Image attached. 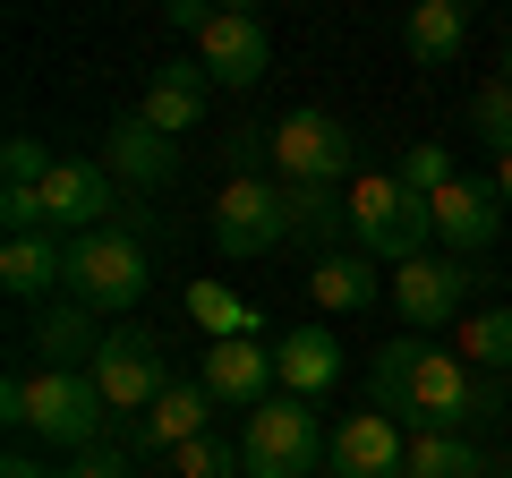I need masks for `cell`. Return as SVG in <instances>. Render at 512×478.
I'll use <instances>...</instances> for the list:
<instances>
[{
    "instance_id": "cell-1",
    "label": "cell",
    "mask_w": 512,
    "mask_h": 478,
    "mask_svg": "<svg viewBox=\"0 0 512 478\" xmlns=\"http://www.w3.org/2000/svg\"><path fill=\"white\" fill-rule=\"evenodd\" d=\"M393 419H402L410 436H427V427H436V436H470V427H487V419H512V393H504V376H478L461 350L427 342Z\"/></svg>"
},
{
    "instance_id": "cell-2",
    "label": "cell",
    "mask_w": 512,
    "mask_h": 478,
    "mask_svg": "<svg viewBox=\"0 0 512 478\" xmlns=\"http://www.w3.org/2000/svg\"><path fill=\"white\" fill-rule=\"evenodd\" d=\"M333 453V436L316 427V410L299 393H274L239 419V470L248 478H316Z\"/></svg>"
},
{
    "instance_id": "cell-3",
    "label": "cell",
    "mask_w": 512,
    "mask_h": 478,
    "mask_svg": "<svg viewBox=\"0 0 512 478\" xmlns=\"http://www.w3.org/2000/svg\"><path fill=\"white\" fill-rule=\"evenodd\" d=\"M111 402L86 368H35L26 376V436L60 444V453H103L111 444Z\"/></svg>"
},
{
    "instance_id": "cell-4",
    "label": "cell",
    "mask_w": 512,
    "mask_h": 478,
    "mask_svg": "<svg viewBox=\"0 0 512 478\" xmlns=\"http://www.w3.org/2000/svg\"><path fill=\"white\" fill-rule=\"evenodd\" d=\"M154 282V257H146V239L120 231V222H103V231L69 239V299L94 316H128L137 299H146Z\"/></svg>"
},
{
    "instance_id": "cell-5",
    "label": "cell",
    "mask_w": 512,
    "mask_h": 478,
    "mask_svg": "<svg viewBox=\"0 0 512 478\" xmlns=\"http://www.w3.org/2000/svg\"><path fill=\"white\" fill-rule=\"evenodd\" d=\"M427 239H436V214H427L419 188H402L393 171L350 180V248H367L376 265H410L427 257Z\"/></svg>"
},
{
    "instance_id": "cell-6",
    "label": "cell",
    "mask_w": 512,
    "mask_h": 478,
    "mask_svg": "<svg viewBox=\"0 0 512 478\" xmlns=\"http://www.w3.org/2000/svg\"><path fill=\"white\" fill-rule=\"evenodd\" d=\"M86 376L103 385L111 419H146V410H154V402L171 393V359H163V333H146V325H111Z\"/></svg>"
},
{
    "instance_id": "cell-7",
    "label": "cell",
    "mask_w": 512,
    "mask_h": 478,
    "mask_svg": "<svg viewBox=\"0 0 512 478\" xmlns=\"http://www.w3.org/2000/svg\"><path fill=\"white\" fill-rule=\"evenodd\" d=\"M350 154H359V137H350L333 111H291V120H274V180L282 188H342Z\"/></svg>"
},
{
    "instance_id": "cell-8",
    "label": "cell",
    "mask_w": 512,
    "mask_h": 478,
    "mask_svg": "<svg viewBox=\"0 0 512 478\" xmlns=\"http://www.w3.org/2000/svg\"><path fill=\"white\" fill-rule=\"evenodd\" d=\"M478 265L470 257H410V265H393V308H402V325L410 333H436V325H461V299L478 291Z\"/></svg>"
},
{
    "instance_id": "cell-9",
    "label": "cell",
    "mask_w": 512,
    "mask_h": 478,
    "mask_svg": "<svg viewBox=\"0 0 512 478\" xmlns=\"http://www.w3.org/2000/svg\"><path fill=\"white\" fill-rule=\"evenodd\" d=\"M205 222H214V248H222V257H265V248H282V239H291L282 180H231Z\"/></svg>"
},
{
    "instance_id": "cell-10",
    "label": "cell",
    "mask_w": 512,
    "mask_h": 478,
    "mask_svg": "<svg viewBox=\"0 0 512 478\" xmlns=\"http://www.w3.org/2000/svg\"><path fill=\"white\" fill-rule=\"evenodd\" d=\"M35 197H43V231H60V239H86V231H103V222L128 214L120 180L103 163H52V180Z\"/></svg>"
},
{
    "instance_id": "cell-11",
    "label": "cell",
    "mask_w": 512,
    "mask_h": 478,
    "mask_svg": "<svg viewBox=\"0 0 512 478\" xmlns=\"http://www.w3.org/2000/svg\"><path fill=\"white\" fill-rule=\"evenodd\" d=\"M205 419H214L205 376H171V393L146 410V419H120V427H111V453H180L188 436H205Z\"/></svg>"
},
{
    "instance_id": "cell-12",
    "label": "cell",
    "mask_w": 512,
    "mask_h": 478,
    "mask_svg": "<svg viewBox=\"0 0 512 478\" xmlns=\"http://www.w3.org/2000/svg\"><path fill=\"white\" fill-rule=\"evenodd\" d=\"M205 393H214L222 410H239V419H248L256 402H274L282 393V376H274V350L256 342V333H231V342H205Z\"/></svg>"
},
{
    "instance_id": "cell-13",
    "label": "cell",
    "mask_w": 512,
    "mask_h": 478,
    "mask_svg": "<svg viewBox=\"0 0 512 478\" xmlns=\"http://www.w3.org/2000/svg\"><path fill=\"white\" fill-rule=\"evenodd\" d=\"M427 214H436V239H444V257H487L495 231H504V197H495V180H453L427 197Z\"/></svg>"
},
{
    "instance_id": "cell-14",
    "label": "cell",
    "mask_w": 512,
    "mask_h": 478,
    "mask_svg": "<svg viewBox=\"0 0 512 478\" xmlns=\"http://www.w3.org/2000/svg\"><path fill=\"white\" fill-rule=\"evenodd\" d=\"M402 461H410V427L402 419H384V410H350V419L333 427L325 470L333 478H402Z\"/></svg>"
},
{
    "instance_id": "cell-15",
    "label": "cell",
    "mask_w": 512,
    "mask_h": 478,
    "mask_svg": "<svg viewBox=\"0 0 512 478\" xmlns=\"http://www.w3.org/2000/svg\"><path fill=\"white\" fill-rule=\"evenodd\" d=\"M103 171L120 188H146V197H163L171 180H180V146H171L163 129H146L137 111H120L111 120V137H103Z\"/></svg>"
},
{
    "instance_id": "cell-16",
    "label": "cell",
    "mask_w": 512,
    "mask_h": 478,
    "mask_svg": "<svg viewBox=\"0 0 512 478\" xmlns=\"http://www.w3.org/2000/svg\"><path fill=\"white\" fill-rule=\"evenodd\" d=\"M197 60L214 86H256L265 77V60H274V35H265V18L256 9H222L214 26L197 35Z\"/></svg>"
},
{
    "instance_id": "cell-17",
    "label": "cell",
    "mask_w": 512,
    "mask_h": 478,
    "mask_svg": "<svg viewBox=\"0 0 512 478\" xmlns=\"http://www.w3.org/2000/svg\"><path fill=\"white\" fill-rule=\"evenodd\" d=\"M205 103H214L205 60H163V69L146 77V94H137V120H146V129H163L171 146H180V137L205 120Z\"/></svg>"
},
{
    "instance_id": "cell-18",
    "label": "cell",
    "mask_w": 512,
    "mask_h": 478,
    "mask_svg": "<svg viewBox=\"0 0 512 478\" xmlns=\"http://www.w3.org/2000/svg\"><path fill=\"white\" fill-rule=\"evenodd\" d=\"M26 350H35L43 368H94V350H103V333H94V308H77L69 291L43 299L35 325H26Z\"/></svg>"
},
{
    "instance_id": "cell-19",
    "label": "cell",
    "mask_w": 512,
    "mask_h": 478,
    "mask_svg": "<svg viewBox=\"0 0 512 478\" xmlns=\"http://www.w3.org/2000/svg\"><path fill=\"white\" fill-rule=\"evenodd\" d=\"M0 291H9V299L69 291V239H60V231H18L9 248H0Z\"/></svg>"
},
{
    "instance_id": "cell-20",
    "label": "cell",
    "mask_w": 512,
    "mask_h": 478,
    "mask_svg": "<svg viewBox=\"0 0 512 478\" xmlns=\"http://www.w3.org/2000/svg\"><path fill=\"white\" fill-rule=\"evenodd\" d=\"M376 291H384V274H376V257H367V248H333V257L308 265V299H316L325 316L376 308Z\"/></svg>"
},
{
    "instance_id": "cell-21",
    "label": "cell",
    "mask_w": 512,
    "mask_h": 478,
    "mask_svg": "<svg viewBox=\"0 0 512 478\" xmlns=\"http://www.w3.org/2000/svg\"><path fill=\"white\" fill-rule=\"evenodd\" d=\"M274 376H282V393L316 402V393H333V376H342V342H333L325 325L282 333V342H274Z\"/></svg>"
},
{
    "instance_id": "cell-22",
    "label": "cell",
    "mask_w": 512,
    "mask_h": 478,
    "mask_svg": "<svg viewBox=\"0 0 512 478\" xmlns=\"http://www.w3.org/2000/svg\"><path fill=\"white\" fill-rule=\"evenodd\" d=\"M402 43H410L419 69H453L461 43H470V9H461V0H419L402 18Z\"/></svg>"
},
{
    "instance_id": "cell-23",
    "label": "cell",
    "mask_w": 512,
    "mask_h": 478,
    "mask_svg": "<svg viewBox=\"0 0 512 478\" xmlns=\"http://www.w3.org/2000/svg\"><path fill=\"white\" fill-rule=\"evenodd\" d=\"M282 205H291V239L308 248V257L350 248V197L342 188H282Z\"/></svg>"
},
{
    "instance_id": "cell-24",
    "label": "cell",
    "mask_w": 512,
    "mask_h": 478,
    "mask_svg": "<svg viewBox=\"0 0 512 478\" xmlns=\"http://www.w3.org/2000/svg\"><path fill=\"white\" fill-rule=\"evenodd\" d=\"M402 478H487V453H478L470 436H410V461H402Z\"/></svg>"
},
{
    "instance_id": "cell-25",
    "label": "cell",
    "mask_w": 512,
    "mask_h": 478,
    "mask_svg": "<svg viewBox=\"0 0 512 478\" xmlns=\"http://www.w3.org/2000/svg\"><path fill=\"white\" fill-rule=\"evenodd\" d=\"M461 359L478 376H512V308H470L461 316Z\"/></svg>"
},
{
    "instance_id": "cell-26",
    "label": "cell",
    "mask_w": 512,
    "mask_h": 478,
    "mask_svg": "<svg viewBox=\"0 0 512 478\" xmlns=\"http://www.w3.org/2000/svg\"><path fill=\"white\" fill-rule=\"evenodd\" d=\"M419 333H402V342H384L376 359H367V402L384 410V419H393V410H402V393H410V368H419Z\"/></svg>"
},
{
    "instance_id": "cell-27",
    "label": "cell",
    "mask_w": 512,
    "mask_h": 478,
    "mask_svg": "<svg viewBox=\"0 0 512 478\" xmlns=\"http://www.w3.org/2000/svg\"><path fill=\"white\" fill-rule=\"evenodd\" d=\"M470 137L495 146V163L512 154V86H504V77H487V86L470 94Z\"/></svg>"
},
{
    "instance_id": "cell-28",
    "label": "cell",
    "mask_w": 512,
    "mask_h": 478,
    "mask_svg": "<svg viewBox=\"0 0 512 478\" xmlns=\"http://www.w3.org/2000/svg\"><path fill=\"white\" fill-rule=\"evenodd\" d=\"M188 316L205 325V342H231V333H256V308H239V299L222 291V282H197V291H188Z\"/></svg>"
},
{
    "instance_id": "cell-29",
    "label": "cell",
    "mask_w": 512,
    "mask_h": 478,
    "mask_svg": "<svg viewBox=\"0 0 512 478\" xmlns=\"http://www.w3.org/2000/svg\"><path fill=\"white\" fill-rule=\"evenodd\" d=\"M171 478H239V444H222L214 427H205V436H188L180 453H171Z\"/></svg>"
},
{
    "instance_id": "cell-30",
    "label": "cell",
    "mask_w": 512,
    "mask_h": 478,
    "mask_svg": "<svg viewBox=\"0 0 512 478\" xmlns=\"http://www.w3.org/2000/svg\"><path fill=\"white\" fill-rule=\"evenodd\" d=\"M393 180H402V188H419V197H436V188H453L461 171H453V154H444L436 137H427V146H410L402 163H393Z\"/></svg>"
},
{
    "instance_id": "cell-31",
    "label": "cell",
    "mask_w": 512,
    "mask_h": 478,
    "mask_svg": "<svg viewBox=\"0 0 512 478\" xmlns=\"http://www.w3.org/2000/svg\"><path fill=\"white\" fill-rule=\"evenodd\" d=\"M222 163H231V180H265L274 171V129H231L222 137Z\"/></svg>"
},
{
    "instance_id": "cell-32",
    "label": "cell",
    "mask_w": 512,
    "mask_h": 478,
    "mask_svg": "<svg viewBox=\"0 0 512 478\" xmlns=\"http://www.w3.org/2000/svg\"><path fill=\"white\" fill-rule=\"evenodd\" d=\"M0 171H9V188H43L52 180V154H43L35 137H9V146H0Z\"/></svg>"
},
{
    "instance_id": "cell-33",
    "label": "cell",
    "mask_w": 512,
    "mask_h": 478,
    "mask_svg": "<svg viewBox=\"0 0 512 478\" xmlns=\"http://www.w3.org/2000/svg\"><path fill=\"white\" fill-rule=\"evenodd\" d=\"M0 427H9V436H26V368L0 376Z\"/></svg>"
},
{
    "instance_id": "cell-34",
    "label": "cell",
    "mask_w": 512,
    "mask_h": 478,
    "mask_svg": "<svg viewBox=\"0 0 512 478\" xmlns=\"http://www.w3.org/2000/svg\"><path fill=\"white\" fill-rule=\"evenodd\" d=\"M60 478H128V453H111V444H103V453H77Z\"/></svg>"
},
{
    "instance_id": "cell-35",
    "label": "cell",
    "mask_w": 512,
    "mask_h": 478,
    "mask_svg": "<svg viewBox=\"0 0 512 478\" xmlns=\"http://www.w3.org/2000/svg\"><path fill=\"white\" fill-rule=\"evenodd\" d=\"M163 18H171V26H180V35H205V26H214V18H222V9H214V0H171Z\"/></svg>"
},
{
    "instance_id": "cell-36",
    "label": "cell",
    "mask_w": 512,
    "mask_h": 478,
    "mask_svg": "<svg viewBox=\"0 0 512 478\" xmlns=\"http://www.w3.org/2000/svg\"><path fill=\"white\" fill-rule=\"evenodd\" d=\"M0 478H60V470H43L35 453H9V461H0Z\"/></svg>"
},
{
    "instance_id": "cell-37",
    "label": "cell",
    "mask_w": 512,
    "mask_h": 478,
    "mask_svg": "<svg viewBox=\"0 0 512 478\" xmlns=\"http://www.w3.org/2000/svg\"><path fill=\"white\" fill-rule=\"evenodd\" d=\"M495 197H504V214H512V154L495 163Z\"/></svg>"
},
{
    "instance_id": "cell-38",
    "label": "cell",
    "mask_w": 512,
    "mask_h": 478,
    "mask_svg": "<svg viewBox=\"0 0 512 478\" xmlns=\"http://www.w3.org/2000/svg\"><path fill=\"white\" fill-rule=\"evenodd\" d=\"M487 478H512V453H487Z\"/></svg>"
},
{
    "instance_id": "cell-39",
    "label": "cell",
    "mask_w": 512,
    "mask_h": 478,
    "mask_svg": "<svg viewBox=\"0 0 512 478\" xmlns=\"http://www.w3.org/2000/svg\"><path fill=\"white\" fill-rule=\"evenodd\" d=\"M504 86H512V43H504Z\"/></svg>"
}]
</instances>
